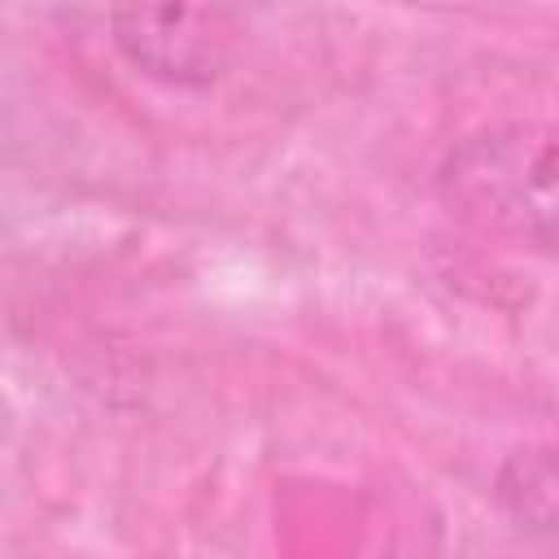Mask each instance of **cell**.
I'll list each match as a JSON object with an SVG mask.
<instances>
[{
	"mask_svg": "<svg viewBox=\"0 0 559 559\" xmlns=\"http://www.w3.org/2000/svg\"><path fill=\"white\" fill-rule=\"evenodd\" d=\"M493 502L520 533L559 546V441L511 450L493 476Z\"/></svg>",
	"mask_w": 559,
	"mask_h": 559,
	"instance_id": "cell-3",
	"label": "cell"
},
{
	"mask_svg": "<svg viewBox=\"0 0 559 559\" xmlns=\"http://www.w3.org/2000/svg\"><path fill=\"white\" fill-rule=\"evenodd\" d=\"M109 39L144 79L210 87L236 61L240 22L218 4H122L109 13Z\"/></svg>",
	"mask_w": 559,
	"mask_h": 559,
	"instance_id": "cell-2",
	"label": "cell"
},
{
	"mask_svg": "<svg viewBox=\"0 0 559 559\" xmlns=\"http://www.w3.org/2000/svg\"><path fill=\"white\" fill-rule=\"evenodd\" d=\"M437 192L476 231L559 253V127L489 122L467 131L445 148Z\"/></svg>",
	"mask_w": 559,
	"mask_h": 559,
	"instance_id": "cell-1",
	"label": "cell"
}]
</instances>
